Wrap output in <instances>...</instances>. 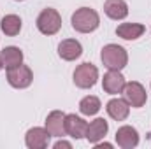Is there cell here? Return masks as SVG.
I'll return each mask as SVG.
<instances>
[{"label":"cell","mask_w":151,"mask_h":149,"mask_svg":"<svg viewBox=\"0 0 151 149\" xmlns=\"http://www.w3.org/2000/svg\"><path fill=\"white\" fill-rule=\"evenodd\" d=\"M72 28L79 34H91L100 27V16L91 7H79L70 18Z\"/></svg>","instance_id":"6da1fadb"},{"label":"cell","mask_w":151,"mask_h":149,"mask_svg":"<svg viewBox=\"0 0 151 149\" xmlns=\"http://www.w3.org/2000/svg\"><path fill=\"white\" fill-rule=\"evenodd\" d=\"M100 60L107 70H123L128 63V53L123 46L118 44H107L102 47Z\"/></svg>","instance_id":"7a4b0ae2"},{"label":"cell","mask_w":151,"mask_h":149,"mask_svg":"<svg viewBox=\"0 0 151 149\" xmlns=\"http://www.w3.org/2000/svg\"><path fill=\"white\" fill-rule=\"evenodd\" d=\"M37 30L42 35H55L60 32L62 28V16L56 9L53 7H47V9H42L40 14L37 16Z\"/></svg>","instance_id":"3957f363"},{"label":"cell","mask_w":151,"mask_h":149,"mask_svg":"<svg viewBox=\"0 0 151 149\" xmlns=\"http://www.w3.org/2000/svg\"><path fill=\"white\" fill-rule=\"evenodd\" d=\"M74 84L81 90H90L97 84L99 81V69L93 63H81L74 70Z\"/></svg>","instance_id":"277c9868"},{"label":"cell","mask_w":151,"mask_h":149,"mask_svg":"<svg viewBox=\"0 0 151 149\" xmlns=\"http://www.w3.org/2000/svg\"><path fill=\"white\" fill-rule=\"evenodd\" d=\"M34 81V72L28 65H18L12 69H7V82L16 88V90H25L32 84Z\"/></svg>","instance_id":"5b68a950"},{"label":"cell","mask_w":151,"mask_h":149,"mask_svg":"<svg viewBox=\"0 0 151 149\" xmlns=\"http://www.w3.org/2000/svg\"><path fill=\"white\" fill-rule=\"evenodd\" d=\"M123 97H125V100L128 102V105H130V107H135V109L144 107L146 102H148L146 90H144V86H142L141 82H137V81H130V82L125 84V88H123Z\"/></svg>","instance_id":"8992f818"},{"label":"cell","mask_w":151,"mask_h":149,"mask_svg":"<svg viewBox=\"0 0 151 149\" xmlns=\"http://www.w3.org/2000/svg\"><path fill=\"white\" fill-rule=\"evenodd\" d=\"M49 132L46 128H40V126H34L27 132L25 135V144L28 149H46L49 146Z\"/></svg>","instance_id":"52a82bcc"},{"label":"cell","mask_w":151,"mask_h":149,"mask_svg":"<svg viewBox=\"0 0 151 149\" xmlns=\"http://www.w3.org/2000/svg\"><path fill=\"white\" fill-rule=\"evenodd\" d=\"M116 144L121 149H134L139 146V132L130 126V125H123L118 128L116 132Z\"/></svg>","instance_id":"ba28073f"},{"label":"cell","mask_w":151,"mask_h":149,"mask_svg":"<svg viewBox=\"0 0 151 149\" xmlns=\"http://www.w3.org/2000/svg\"><path fill=\"white\" fill-rule=\"evenodd\" d=\"M86 130H88V123L76 114H65V132L69 137H72L76 140L84 139L86 137Z\"/></svg>","instance_id":"9c48e42d"},{"label":"cell","mask_w":151,"mask_h":149,"mask_svg":"<svg viewBox=\"0 0 151 149\" xmlns=\"http://www.w3.org/2000/svg\"><path fill=\"white\" fill-rule=\"evenodd\" d=\"M46 130L49 132L51 137H65V114L62 111H51L46 117Z\"/></svg>","instance_id":"30bf717a"},{"label":"cell","mask_w":151,"mask_h":149,"mask_svg":"<svg viewBox=\"0 0 151 149\" xmlns=\"http://www.w3.org/2000/svg\"><path fill=\"white\" fill-rule=\"evenodd\" d=\"M125 84H127V81H125V77L121 74V70H109L107 74L104 75V79H102V88L109 95L123 93Z\"/></svg>","instance_id":"8fae6325"},{"label":"cell","mask_w":151,"mask_h":149,"mask_svg":"<svg viewBox=\"0 0 151 149\" xmlns=\"http://www.w3.org/2000/svg\"><path fill=\"white\" fill-rule=\"evenodd\" d=\"M83 54V46L76 39H65L58 44V56L65 62H74Z\"/></svg>","instance_id":"7c38bea8"},{"label":"cell","mask_w":151,"mask_h":149,"mask_svg":"<svg viewBox=\"0 0 151 149\" xmlns=\"http://www.w3.org/2000/svg\"><path fill=\"white\" fill-rule=\"evenodd\" d=\"M107 132H109V125H107V121L104 119V117H97V119H93L91 123H88V130H86V140L90 142V144H97V142H100L106 135H107Z\"/></svg>","instance_id":"4fadbf2b"},{"label":"cell","mask_w":151,"mask_h":149,"mask_svg":"<svg viewBox=\"0 0 151 149\" xmlns=\"http://www.w3.org/2000/svg\"><path fill=\"white\" fill-rule=\"evenodd\" d=\"M106 111L114 121H125L130 114V105L125 98H111L106 105Z\"/></svg>","instance_id":"5bb4252c"},{"label":"cell","mask_w":151,"mask_h":149,"mask_svg":"<svg viewBox=\"0 0 151 149\" xmlns=\"http://www.w3.org/2000/svg\"><path fill=\"white\" fill-rule=\"evenodd\" d=\"M104 12L107 18H111L114 21H119V19H125L128 16V5L125 0H106Z\"/></svg>","instance_id":"9a60e30c"},{"label":"cell","mask_w":151,"mask_h":149,"mask_svg":"<svg viewBox=\"0 0 151 149\" xmlns=\"http://www.w3.org/2000/svg\"><path fill=\"white\" fill-rule=\"evenodd\" d=\"M146 32V27L141 23H121L116 28V35L125 40H137L142 37V34Z\"/></svg>","instance_id":"2e32d148"},{"label":"cell","mask_w":151,"mask_h":149,"mask_svg":"<svg viewBox=\"0 0 151 149\" xmlns=\"http://www.w3.org/2000/svg\"><path fill=\"white\" fill-rule=\"evenodd\" d=\"M0 58L5 69H12L23 63V51L16 46H7L0 51Z\"/></svg>","instance_id":"e0dca14e"},{"label":"cell","mask_w":151,"mask_h":149,"mask_svg":"<svg viewBox=\"0 0 151 149\" xmlns=\"http://www.w3.org/2000/svg\"><path fill=\"white\" fill-rule=\"evenodd\" d=\"M0 28L7 37H16L21 32V18L16 16V14H7V16L2 18Z\"/></svg>","instance_id":"ac0fdd59"},{"label":"cell","mask_w":151,"mask_h":149,"mask_svg":"<svg viewBox=\"0 0 151 149\" xmlns=\"http://www.w3.org/2000/svg\"><path fill=\"white\" fill-rule=\"evenodd\" d=\"M100 107H102V104H100L99 97H93V95H88L79 102V111L83 116H95L100 111Z\"/></svg>","instance_id":"d6986e66"},{"label":"cell","mask_w":151,"mask_h":149,"mask_svg":"<svg viewBox=\"0 0 151 149\" xmlns=\"http://www.w3.org/2000/svg\"><path fill=\"white\" fill-rule=\"evenodd\" d=\"M53 148H55V149H62V148L70 149V148H72V144H70V142H67V140H62V139H60L58 142H55V146H53Z\"/></svg>","instance_id":"ffe728a7"},{"label":"cell","mask_w":151,"mask_h":149,"mask_svg":"<svg viewBox=\"0 0 151 149\" xmlns=\"http://www.w3.org/2000/svg\"><path fill=\"white\" fill-rule=\"evenodd\" d=\"M93 146H95V149H102V148L111 149L113 148V144H109V142H97V144H93Z\"/></svg>","instance_id":"44dd1931"},{"label":"cell","mask_w":151,"mask_h":149,"mask_svg":"<svg viewBox=\"0 0 151 149\" xmlns=\"http://www.w3.org/2000/svg\"><path fill=\"white\" fill-rule=\"evenodd\" d=\"M4 69V63H2V58H0V70Z\"/></svg>","instance_id":"7402d4cb"},{"label":"cell","mask_w":151,"mask_h":149,"mask_svg":"<svg viewBox=\"0 0 151 149\" xmlns=\"http://www.w3.org/2000/svg\"><path fill=\"white\" fill-rule=\"evenodd\" d=\"M16 2H23V0H16Z\"/></svg>","instance_id":"603a6c76"},{"label":"cell","mask_w":151,"mask_h":149,"mask_svg":"<svg viewBox=\"0 0 151 149\" xmlns=\"http://www.w3.org/2000/svg\"><path fill=\"white\" fill-rule=\"evenodd\" d=\"M150 135H151V133H150Z\"/></svg>","instance_id":"cb8c5ba5"}]
</instances>
